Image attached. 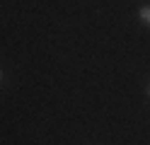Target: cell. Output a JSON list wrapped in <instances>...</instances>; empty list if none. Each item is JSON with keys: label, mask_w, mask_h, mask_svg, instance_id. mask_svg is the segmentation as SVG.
<instances>
[{"label": "cell", "mask_w": 150, "mask_h": 145, "mask_svg": "<svg viewBox=\"0 0 150 145\" xmlns=\"http://www.w3.org/2000/svg\"><path fill=\"white\" fill-rule=\"evenodd\" d=\"M138 19H140L143 24H148V27H150V5H143V7L138 10Z\"/></svg>", "instance_id": "6da1fadb"}, {"label": "cell", "mask_w": 150, "mask_h": 145, "mask_svg": "<svg viewBox=\"0 0 150 145\" xmlns=\"http://www.w3.org/2000/svg\"><path fill=\"white\" fill-rule=\"evenodd\" d=\"M148 97H150V85H148Z\"/></svg>", "instance_id": "7a4b0ae2"}, {"label": "cell", "mask_w": 150, "mask_h": 145, "mask_svg": "<svg viewBox=\"0 0 150 145\" xmlns=\"http://www.w3.org/2000/svg\"><path fill=\"white\" fill-rule=\"evenodd\" d=\"M0 80H3V73H0Z\"/></svg>", "instance_id": "3957f363"}]
</instances>
